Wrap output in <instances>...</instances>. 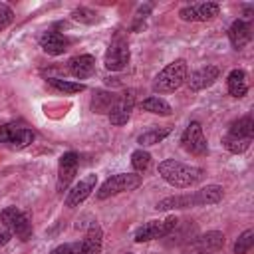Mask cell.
I'll list each match as a JSON object with an SVG mask.
<instances>
[{"instance_id":"cell-1","label":"cell","mask_w":254,"mask_h":254,"mask_svg":"<svg viewBox=\"0 0 254 254\" xmlns=\"http://www.w3.org/2000/svg\"><path fill=\"white\" fill-rule=\"evenodd\" d=\"M159 175H161L163 181L169 183L171 187L187 189V187L196 185V183L202 179L204 171L198 169V167H192V165L175 161V159H167V161L159 163Z\"/></svg>"},{"instance_id":"cell-2","label":"cell","mask_w":254,"mask_h":254,"mask_svg":"<svg viewBox=\"0 0 254 254\" xmlns=\"http://www.w3.org/2000/svg\"><path fill=\"white\" fill-rule=\"evenodd\" d=\"M187 77H189V65L185 60L179 58V60L171 62L169 65H165L157 73V77L153 81V89L157 93H171V91L179 89L187 81Z\"/></svg>"},{"instance_id":"cell-3","label":"cell","mask_w":254,"mask_h":254,"mask_svg":"<svg viewBox=\"0 0 254 254\" xmlns=\"http://www.w3.org/2000/svg\"><path fill=\"white\" fill-rule=\"evenodd\" d=\"M143 179L141 175H135V173H117L113 177H109L95 192V196L99 200H105L113 194H119V192H127V190H135L137 187H141Z\"/></svg>"},{"instance_id":"cell-4","label":"cell","mask_w":254,"mask_h":254,"mask_svg":"<svg viewBox=\"0 0 254 254\" xmlns=\"http://www.w3.org/2000/svg\"><path fill=\"white\" fill-rule=\"evenodd\" d=\"M0 222L6 226L12 234H16L20 240H28L32 236V222L26 212H22L16 206H6L0 212Z\"/></svg>"},{"instance_id":"cell-5","label":"cell","mask_w":254,"mask_h":254,"mask_svg":"<svg viewBox=\"0 0 254 254\" xmlns=\"http://www.w3.org/2000/svg\"><path fill=\"white\" fill-rule=\"evenodd\" d=\"M179 224V218L177 216H167L165 220H149L145 222L143 226H139L135 230V242H151V240H157V238H163L167 234H171Z\"/></svg>"},{"instance_id":"cell-6","label":"cell","mask_w":254,"mask_h":254,"mask_svg":"<svg viewBox=\"0 0 254 254\" xmlns=\"http://www.w3.org/2000/svg\"><path fill=\"white\" fill-rule=\"evenodd\" d=\"M36 139L34 131L16 123H0V143L12 149H26Z\"/></svg>"},{"instance_id":"cell-7","label":"cell","mask_w":254,"mask_h":254,"mask_svg":"<svg viewBox=\"0 0 254 254\" xmlns=\"http://www.w3.org/2000/svg\"><path fill=\"white\" fill-rule=\"evenodd\" d=\"M181 145L185 151H189L190 155H204L208 151L206 145V137L202 133V127L198 121H190L187 125V129L181 135Z\"/></svg>"},{"instance_id":"cell-8","label":"cell","mask_w":254,"mask_h":254,"mask_svg":"<svg viewBox=\"0 0 254 254\" xmlns=\"http://www.w3.org/2000/svg\"><path fill=\"white\" fill-rule=\"evenodd\" d=\"M220 6L216 2H196V4H189L183 6L179 10V18L185 22H208L214 16H218Z\"/></svg>"},{"instance_id":"cell-9","label":"cell","mask_w":254,"mask_h":254,"mask_svg":"<svg viewBox=\"0 0 254 254\" xmlns=\"http://www.w3.org/2000/svg\"><path fill=\"white\" fill-rule=\"evenodd\" d=\"M129 58H131V52H129L127 42L117 38L109 44V48L105 52V58H103V64L109 71H121L123 67H127Z\"/></svg>"},{"instance_id":"cell-10","label":"cell","mask_w":254,"mask_h":254,"mask_svg":"<svg viewBox=\"0 0 254 254\" xmlns=\"http://www.w3.org/2000/svg\"><path fill=\"white\" fill-rule=\"evenodd\" d=\"M77 173V155L73 151H67L60 157L58 163V181H56V189L62 194L64 190H67V187L71 185V181L75 179Z\"/></svg>"},{"instance_id":"cell-11","label":"cell","mask_w":254,"mask_h":254,"mask_svg":"<svg viewBox=\"0 0 254 254\" xmlns=\"http://www.w3.org/2000/svg\"><path fill=\"white\" fill-rule=\"evenodd\" d=\"M133 105H135V91L133 89H127L125 93L117 95V99L109 111V121L113 125H125L131 117Z\"/></svg>"},{"instance_id":"cell-12","label":"cell","mask_w":254,"mask_h":254,"mask_svg":"<svg viewBox=\"0 0 254 254\" xmlns=\"http://www.w3.org/2000/svg\"><path fill=\"white\" fill-rule=\"evenodd\" d=\"M95 185H97V175H85L83 179H79V183H75L67 190V194H65V206H69V208L79 206L95 190Z\"/></svg>"},{"instance_id":"cell-13","label":"cell","mask_w":254,"mask_h":254,"mask_svg":"<svg viewBox=\"0 0 254 254\" xmlns=\"http://www.w3.org/2000/svg\"><path fill=\"white\" fill-rule=\"evenodd\" d=\"M220 75V69L216 65H204V67H198L196 71L190 73V77H187V83H189V89L190 91H200V89H206L210 87Z\"/></svg>"},{"instance_id":"cell-14","label":"cell","mask_w":254,"mask_h":254,"mask_svg":"<svg viewBox=\"0 0 254 254\" xmlns=\"http://www.w3.org/2000/svg\"><path fill=\"white\" fill-rule=\"evenodd\" d=\"M224 244V234L218 230H210L202 236H198L192 244H190V254H206V252H214Z\"/></svg>"},{"instance_id":"cell-15","label":"cell","mask_w":254,"mask_h":254,"mask_svg":"<svg viewBox=\"0 0 254 254\" xmlns=\"http://www.w3.org/2000/svg\"><path fill=\"white\" fill-rule=\"evenodd\" d=\"M40 46H42V50H44L48 56H62V54L67 50L69 42H67V38L62 36L60 32L48 30V32H44V34L40 36Z\"/></svg>"},{"instance_id":"cell-16","label":"cell","mask_w":254,"mask_h":254,"mask_svg":"<svg viewBox=\"0 0 254 254\" xmlns=\"http://www.w3.org/2000/svg\"><path fill=\"white\" fill-rule=\"evenodd\" d=\"M101 250H103V230L97 222H91L79 246V254H101Z\"/></svg>"},{"instance_id":"cell-17","label":"cell","mask_w":254,"mask_h":254,"mask_svg":"<svg viewBox=\"0 0 254 254\" xmlns=\"http://www.w3.org/2000/svg\"><path fill=\"white\" fill-rule=\"evenodd\" d=\"M67 69H69V73H71L73 77L85 79V77H89V75L93 73V69H95V58L89 56V54L75 56V58H71V60L67 62Z\"/></svg>"},{"instance_id":"cell-18","label":"cell","mask_w":254,"mask_h":254,"mask_svg":"<svg viewBox=\"0 0 254 254\" xmlns=\"http://www.w3.org/2000/svg\"><path fill=\"white\" fill-rule=\"evenodd\" d=\"M252 38V32H250V24L244 22V20H234L228 28V40L232 44L234 50H242Z\"/></svg>"},{"instance_id":"cell-19","label":"cell","mask_w":254,"mask_h":254,"mask_svg":"<svg viewBox=\"0 0 254 254\" xmlns=\"http://www.w3.org/2000/svg\"><path fill=\"white\" fill-rule=\"evenodd\" d=\"M226 87H228V93L236 99L244 97L248 93V81H246V71L244 69H232L226 77Z\"/></svg>"},{"instance_id":"cell-20","label":"cell","mask_w":254,"mask_h":254,"mask_svg":"<svg viewBox=\"0 0 254 254\" xmlns=\"http://www.w3.org/2000/svg\"><path fill=\"white\" fill-rule=\"evenodd\" d=\"M190 206H194V198H192V192H187V194L167 196V198L159 200L155 208L159 212H167V210H183V208H190Z\"/></svg>"},{"instance_id":"cell-21","label":"cell","mask_w":254,"mask_h":254,"mask_svg":"<svg viewBox=\"0 0 254 254\" xmlns=\"http://www.w3.org/2000/svg\"><path fill=\"white\" fill-rule=\"evenodd\" d=\"M224 190L220 185H206L198 190L192 192V198H194V206H204V204H216L220 198H222Z\"/></svg>"},{"instance_id":"cell-22","label":"cell","mask_w":254,"mask_h":254,"mask_svg":"<svg viewBox=\"0 0 254 254\" xmlns=\"http://www.w3.org/2000/svg\"><path fill=\"white\" fill-rule=\"evenodd\" d=\"M115 99H117L115 93L99 89V91H95L93 97H91V109H93L95 113H107V115H109V111H111Z\"/></svg>"},{"instance_id":"cell-23","label":"cell","mask_w":254,"mask_h":254,"mask_svg":"<svg viewBox=\"0 0 254 254\" xmlns=\"http://www.w3.org/2000/svg\"><path fill=\"white\" fill-rule=\"evenodd\" d=\"M48 85H52L56 91L65 93V95H73V93L85 91V83H81V81H69V79H60V77H48Z\"/></svg>"},{"instance_id":"cell-24","label":"cell","mask_w":254,"mask_h":254,"mask_svg":"<svg viewBox=\"0 0 254 254\" xmlns=\"http://www.w3.org/2000/svg\"><path fill=\"white\" fill-rule=\"evenodd\" d=\"M141 109H145V111H149L153 115H171L173 113L171 105L163 97H159V95H151V97L143 99L141 101Z\"/></svg>"},{"instance_id":"cell-25","label":"cell","mask_w":254,"mask_h":254,"mask_svg":"<svg viewBox=\"0 0 254 254\" xmlns=\"http://www.w3.org/2000/svg\"><path fill=\"white\" fill-rule=\"evenodd\" d=\"M228 135H234V137H242V139H252L254 135V121H252V115H244L240 117L238 121H234L228 129Z\"/></svg>"},{"instance_id":"cell-26","label":"cell","mask_w":254,"mask_h":254,"mask_svg":"<svg viewBox=\"0 0 254 254\" xmlns=\"http://www.w3.org/2000/svg\"><path fill=\"white\" fill-rule=\"evenodd\" d=\"M169 133H171V127H153V129L141 133L139 139H137V143L141 145V149H143V147H151V145L161 143Z\"/></svg>"},{"instance_id":"cell-27","label":"cell","mask_w":254,"mask_h":254,"mask_svg":"<svg viewBox=\"0 0 254 254\" xmlns=\"http://www.w3.org/2000/svg\"><path fill=\"white\" fill-rule=\"evenodd\" d=\"M250 143H252V139H242V137H234V135H228V133H226L224 139H222V145H224L230 153H234V155H240V153L248 151Z\"/></svg>"},{"instance_id":"cell-28","label":"cell","mask_w":254,"mask_h":254,"mask_svg":"<svg viewBox=\"0 0 254 254\" xmlns=\"http://www.w3.org/2000/svg\"><path fill=\"white\" fill-rule=\"evenodd\" d=\"M71 18H73L75 22H79V24H87V26H91V24L99 22L97 12H95V10H91V8H85V6L75 8V10L71 12Z\"/></svg>"},{"instance_id":"cell-29","label":"cell","mask_w":254,"mask_h":254,"mask_svg":"<svg viewBox=\"0 0 254 254\" xmlns=\"http://www.w3.org/2000/svg\"><path fill=\"white\" fill-rule=\"evenodd\" d=\"M149 165H151V155H149V151H145V149L133 151V155H131V167H133L137 173L147 171Z\"/></svg>"},{"instance_id":"cell-30","label":"cell","mask_w":254,"mask_h":254,"mask_svg":"<svg viewBox=\"0 0 254 254\" xmlns=\"http://www.w3.org/2000/svg\"><path fill=\"white\" fill-rule=\"evenodd\" d=\"M252 246H254V230L248 228V230H244L236 238V242H234V254H246Z\"/></svg>"},{"instance_id":"cell-31","label":"cell","mask_w":254,"mask_h":254,"mask_svg":"<svg viewBox=\"0 0 254 254\" xmlns=\"http://www.w3.org/2000/svg\"><path fill=\"white\" fill-rule=\"evenodd\" d=\"M151 10H153V4H151V2H145V4H141V6L137 8L135 20H133V30H135V32L141 30V26L145 24V20H147V16L151 14Z\"/></svg>"},{"instance_id":"cell-32","label":"cell","mask_w":254,"mask_h":254,"mask_svg":"<svg viewBox=\"0 0 254 254\" xmlns=\"http://www.w3.org/2000/svg\"><path fill=\"white\" fill-rule=\"evenodd\" d=\"M12 20H14L12 8H10L8 4H2V2H0V30H4L6 26H10Z\"/></svg>"},{"instance_id":"cell-33","label":"cell","mask_w":254,"mask_h":254,"mask_svg":"<svg viewBox=\"0 0 254 254\" xmlns=\"http://www.w3.org/2000/svg\"><path fill=\"white\" fill-rule=\"evenodd\" d=\"M50 254H79V244H60Z\"/></svg>"},{"instance_id":"cell-34","label":"cell","mask_w":254,"mask_h":254,"mask_svg":"<svg viewBox=\"0 0 254 254\" xmlns=\"http://www.w3.org/2000/svg\"><path fill=\"white\" fill-rule=\"evenodd\" d=\"M12 236H14V234H12L6 226H0V248H4V246L12 240Z\"/></svg>"},{"instance_id":"cell-35","label":"cell","mask_w":254,"mask_h":254,"mask_svg":"<svg viewBox=\"0 0 254 254\" xmlns=\"http://www.w3.org/2000/svg\"><path fill=\"white\" fill-rule=\"evenodd\" d=\"M127 254H133V252H127Z\"/></svg>"}]
</instances>
